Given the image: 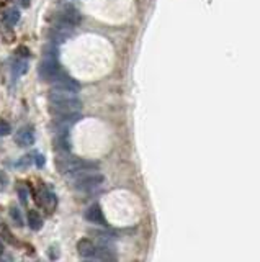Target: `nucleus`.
<instances>
[{
    "mask_svg": "<svg viewBox=\"0 0 260 262\" xmlns=\"http://www.w3.org/2000/svg\"><path fill=\"white\" fill-rule=\"evenodd\" d=\"M2 252H4V244L0 242V255H2Z\"/></svg>",
    "mask_w": 260,
    "mask_h": 262,
    "instance_id": "nucleus-20",
    "label": "nucleus"
},
{
    "mask_svg": "<svg viewBox=\"0 0 260 262\" xmlns=\"http://www.w3.org/2000/svg\"><path fill=\"white\" fill-rule=\"evenodd\" d=\"M84 216H85V220L89 221V223L100 224V226H105V224H107V218H105L102 208L98 207L97 203L90 205V207L85 210V215Z\"/></svg>",
    "mask_w": 260,
    "mask_h": 262,
    "instance_id": "nucleus-6",
    "label": "nucleus"
},
{
    "mask_svg": "<svg viewBox=\"0 0 260 262\" xmlns=\"http://www.w3.org/2000/svg\"><path fill=\"white\" fill-rule=\"evenodd\" d=\"M36 164H38V167H43V164H45V158L43 156H36Z\"/></svg>",
    "mask_w": 260,
    "mask_h": 262,
    "instance_id": "nucleus-18",
    "label": "nucleus"
},
{
    "mask_svg": "<svg viewBox=\"0 0 260 262\" xmlns=\"http://www.w3.org/2000/svg\"><path fill=\"white\" fill-rule=\"evenodd\" d=\"M80 14L79 12L74 9V7H67V9H64L63 12H61L59 14V23L61 25H67V27H76V25H79L80 23Z\"/></svg>",
    "mask_w": 260,
    "mask_h": 262,
    "instance_id": "nucleus-7",
    "label": "nucleus"
},
{
    "mask_svg": "<svg viewBox=\"0 0 260 262\" xmlns=\"http://www.w3.org/2000/svg\"><path fill=\"white\" fill-rule=\"evenodd\" d=\"M18 20H20V12H18V10L10 9V10L5 12L4 23L7 25V27H15V25L18 23Z\"/></svg>",
    "mask_w": 260,
    "mask_h": 262,
    "instance_id": "nucleus-14",
    "label": "nucleus"
},
{
    "mask_svg": "<svg viewBox=\"0 0 260 262\" xmlns=\"http://www.w3.org/2000/svg\"><path fill=\"white\" fill-rule=\"evenodd\" d=\"M58 169L61 174L64 176H79V174H84V172H92L94 169H97V164L94 162H89V161H84V159H77V158H72V156H61L58 158Z\"/></svg>",
    "mask_w": 260,
    "mask_h": 262,
    "instance_id": "nucleus-2",
    "label": "nucleus"
},
{
    "mask_svg": "<svg viewBox=\"0 0 260 262\" xmlns=\"http://www.w3.org/2000/svg\"><path fill=\"white\" fill-rule=\"evenodd\" d=\"M40 202L48 211H53L56 208V197H54V193H51L49 190L40 192Z\"/></svg>",
    "mask_w": 260,
    "mask_h": 262,
    "instance_id": "nucleus-12",
    "label": "nucleus"
},
{
    "mask_svg": "<svg viewBox=\"0 0 260 262\" xmlns=\"http://www.w3.org/2000/svg\"><path fill=\"white\" fill-rule=\"evenodd\" d=\"M28 71V62L25 59H17L14 62V76L18 77V76H23L25 72Z\"/></svg>",
    "mask_w": 260,
    "mask_h": 262,
    "instance_id": "nucleus-15",
    "label": "nucleus"
},
{
    "mask_svg": "<svg viewBox=\"0 0 260 262\" xmlns=\"http://www.w3.org/2000/svg\"><path fill=\"white\" fill-rule=\"evenodd\" d=\"M49 103H51L53 111L59 118L80 115L79 111L82 110V102H80V98L72 92L54 90L51 93V97H49Z\"/></svg>",
    "mask_w": 260,
    "mask_h": 262,
    "instance_id": "nucleus-1",
    "label": "nucleus"
},
{
    "mask_svg": "<svg viewBox=\"0 0 260 262\" xmlns=\"http://www.w3.org/2000/svg\"><path fill=\"white\" fill-rule=\"evenodd\" d=\"M77 252L80 254V257L84 259H94L97 252V244L94 241L84 238L77 242Z\"/></svg>",
    "mask_w": 260,
    "mask_h": 262,
    "instance_id": "nucleus-9",
    "label": "nucleus"
},
{
    "mask_svg": "<svg viewBox=\"0 0 260 262\" xmlns=\"http://www.w3.org/2000/svg\"><path fill=\"white\" fill-rule=\"evenodd\" d=\"M0 262H14V259L5 254V255H0Z\"/></svg>",
    "mask_w": 260,
    "mask_h": 262,
    "instance_id": "nucleus-19",
    "label": "nucleus"
},
{
    "mask_svg": "<svg viewBox=\"0 0 260 262\" xmlns=\"http://www.w3.org/2000/svg\"><path fill=\"white\" fill-rule=\"evenodd\" d=\"M53 84L56 87V90H64V92H72V93H77L80 90V85L77 80H74L63 71L53 79Z\"/></svg>",
    "mask_w": 260,
    "mask_h": 262,
    "instance_id": "nucleus-5",
    "label": "nucleus"
},
{
    "mask_svg": "<svg viewBox=\"0 0 260 262\" xmlns=\"http://www.w3.org/2000/svg\"><path fill=\"white\" fill-rule=\"evenodd\" d=\"M85 262H97V260H94V259H85Z\"/></svg>",
    "mask_w": 260,
    "mask_h": 262,
    "instance_id": "nucleus-21",
    "label": "nucleus"
},
{
    "mask_svg": "<svg viewBox=\"0 0 260 262\" xmlns=\"http://www.w3.org/2000/svg\"><path fill=\"white\" fill-rule=\"evenodd\" d=\"M28 224H30V228L33 229V231H40L41 226H43V220H41V216L38 211H28Z\"/></svg>",
    "mask_w": 260,
    "mask_h": 262,
    "instance_id": "nucleus-13",
    "label": "nucleus"
},
{
    "mask_svg": "<svg viewBox=\"0 0 260 262\" xmlns=\"http://www.w3.org/2000/svg\"><path fill=\"white\" fill-rule=\"evenodd\" d=\"M59 72H61V67H59V64H58V61H56L54 53H53V54L46 53L45 59L41 61L40 69H38L40 77L45 79V80H51V82H53V79H54L56 76H58Z\"/></svg>",
    "mask_w": 260,
    "mask_h": 262,
    "instance_id": "nucleus-4",
    "label": "nucleus"
},
{
    "mask_svg": "<svg viewBox=\"0 0 260 262\" xmlns=\"http://www.w3.org/2000/svg\"><path fill=\"white\" fill-rule=\"evenodd\" d=\"M15 140H17V143L22 148L32 146L33 143H35V131H33V128L32 126H23L22 129H18Z\"/></svg>",
    "mask_w": 260,
    "mask_h": 262,
    "instance_id": "nucleus-10",
    "label": "nucleus"
},
{
    "mask_svg": "<svg viewBox=\"0 0 260 262\" xmlns=\"http://www.w3.org/2000/svg\"><path fill=\"white\" fill-rule=\"evenodd\" d=\"M94 259H97V262H118V255H116V251L110 244H102L97 246Z\"/></svg>",
    "mask_w": 260,
    "mask_h": 262,
    "instance_id": "nucleus-8",
    "label": "nucleus"
},
{
    "mask_svg": "<svg viewBox=\"0 0 260 262\" xmlns=\"http://www.w3.org/2000/svg\"><path fill=\"white\" fill-rule=\"evenodd\" d=\"M72 27H67V25H58L56 28L51 30V40L56 43H63L64 40H67L72 35Z\"/></svg>",
    "mask_w": 260,
    "mask_h": 262,
    "instance_id": "nucleus-11",
    "label": "nucleus"
},
{
    "mask_svg": "<svg viewBox=\"0 0 260 262\" xmlns=\"http://www.w3.org/2000/svg\"><path fill=\"white\" fill-rule=\"evenodd\" d=\"M103 176L102 174H94L92 172H84V174H79L76 176V180H74V189L79 190V192H90L97 189L98 185L103 184Z\"/></svg>",
    "mask_w": 260,
    "mask_h": 262,
    "instance_id": "nucleus-3",
    "label": "nucleus"
},
{
    "mask_svg": "<svg viewBox=\"0 0 260 262\" xmlns=\"http://www.w3.org/2000/svg\"><path fill=\"white\" fill-rule=\"evenodd\" d=\"M9 213H10V218H12V220L15 221L17 226H22V224H23V220H22V213H20V210H18L17 207H10Z\"/></svg>",
    "mask_w": 260,
    "mask_h": 262,
    "instance_id": "nucleus-16",
    "label": "nucleus"
},
{
    "mask_svg": "<svg viewBox=\"0 0 260 262\" xmlns=\"http://www.w3.org/2000/svg\"><path fill=\"white\" fill-rule=\"evenodd\" d=\"M10 131H12L10 124L0 118V136H7V135H10Z\"/></svg>",
    "mask_w": 260,
    "mask_h": 262,
    "instance_id": "nucleus-17",
    "label": "nucleus"
}]
</instances>
